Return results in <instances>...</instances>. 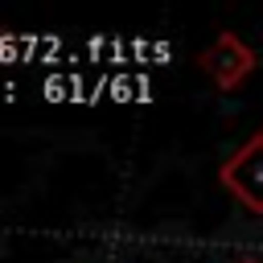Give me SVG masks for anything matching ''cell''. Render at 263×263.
Returning <instances> with one entry per match:
<instances>
[{
    "label": "cell",
    "mask_w": 263,
    "mask_h": 263,
    "mask_svg": "<svg viewBox=\"0 0 263 263\" xmlns=\"http://www.w3.org/2000/svg\"><path fill=\"white\" fill-rule=\"evenodd\" d=\"M222 185L238 205H247L251 214H263V136L259 132L222 164Z\"/></svg>",
    "instance_id": "6da1fadb"
},
{
    "label": "cell",
    "mask_w": 263,
    "mask_h": 263,
    "mask_svg": "<svg viewBox=\"0 0 263 263\" xmlns=\"http://www.w3.org/2000/svg\"><path fill=\"white\" fill-rule=\"evenodd\" d=\"M201 66L214 74V82H218V86H226V90H230V86H238V82L255 70V49H251V45H242L234 33H222V37L201 53Z\"/></svg>",
    "instance_id": "7a4b0ae2"
},
{
    "label": "cell",
    "mask_w": 263,
    "mask_h": 263,
    "mask_svg": "<svg viewBox=\"0 0 263 263\" xmlns=\"http://www.w3.org/2000/svg\"><path fill=\"white\" fill-rule=\"evenodd\" d=\"M242 263H259V259H242Z\"/></svg>",
    "instance_id": "3957f363"
},
{
    "label": "cell",
    "mask_w": 263,
    "mask_h": 263,
    "mask_svg": "<svg viewBox=\"0 0 263 263\" xmlns=\"http://www.w3.org/2000/svg\"><path fill=\"white\" fill-rule=\"evenodd\" d=\"M259 136H263V132H259Z\"/></svg>",
    "instance_id": "277c9868"
}]
</instances>
